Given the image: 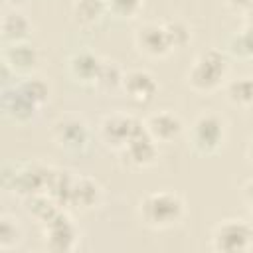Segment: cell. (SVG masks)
<instances>
[{
	"mask_svg": "<svg viewBox=\"0 0 253 253\" xmlns=\"http://www.w3.org/2000/svg\"><path fill=\"white\" fill-rule=\"evenodd\" d=\"M243 26L245 28H253V6H249L243 12Z\"/></svg>",
	"mask_w": 253,
	"mask_h": 253,
	"instance_id": "obj_30",
	"label": "cell"
},
{
	"mask_svg": "<svg viewBox=\"0 0 253 253\" xmlns=\"http://www.w3.org/2000/svg\"><path fill=\"white\" fill-rule=\"evenodd\" d=\"M164 28H166L172 49H184L192 42V32H190L188 24H184L180 20H172V22H166Z\"/></svg>",
	"mask_w": 253,
	"mask_h": 253,
	"instance_id": "obj_27",
	"label": "cell"
},
{
	"mask_svg": "<svg viewBox=\"0 0 253 253\" xmlns=\"http://www.w3.org/2000/svg\"><path fill=\"white\" fill-rule=\"evenodd\" d=\"M225 123L215 113H202L200 117H196L190 128V144L202 156L217 154L225 144Z\"/></svg>",
	"mask_w": 253,
	"mask_h": 253,
	"instance_id": "obj_3",
	"label": "cell"
},
{
	"mask_svg": "<svg viewBox=\"0 0 253 253\" xmlns=\"http://www.w3.org/2000/svg\"><path fill=\"white\" fill-rule=\"evenodd\" d=\"M229 73V59L221 49H206L202 51L192 67L188 69V85L196 93H213L221 87Z\"/></svg>",
	"mask_w": 253,
	"mask_h": 253,
	"instance_id": "obj_2",
	"label": "cell"
},
{
	"mask_svg": "<svg viewBox=\"0 0 253 253\" xmlns=\"http://www.w3.org/2000/svg\"><path fill=\"white\" fill-rule=\"evenodd\" d=\"M227 51L237 59H253V28L243 26V30L233 34L227 42Z\"/></svg>",
	"mask_w": 253,
	"mask_h": 253,
	"instance_id": "obj_24",
	"label": "cell"
},
{
	"mask_svg": "<svg viewBox=\"0 0 253 253\" xmlns=\"http://www.w3.org/2000/svg\"><path fill=\"white\" fill-rule=\"evenodd\" d=\"M43 237H45V247L55 253H65L73 251L79 239V231L69 219V215L63 213V210L53 215L47 223H43Z\"/></svg>",
	"mask_w": 253,
	"mask_h": 253,
	"instance_id": "obj_8",
	"label": "cell"
},
{
	"mask_svg": "<svg viewBox=\"0 0 253 253\" xmlns=\"http://www.w3.org/2000/svg\"><path fill=\"white\" fill-rule=\"evenodd\" d=\"M40 107L30 101L18 85L4 87L2 91V113L6 119H10L16 125H28L36 119Z\"/></svg>",
	"mask_w": 253,
	"mask_h": 253,
	"instance_id": "obj_12",
	"label": "cell"
},
{
	"mask_svg": "<svg viewBox=\"0 0 253 253\" xmlns=\"http://www.w3.org/2000/svg\"><path fill=\"white\" fill-rule=\"evenodd\" d=\"M2 63H6L14 73H32L40 63V53L30 42L4 43Z\"/></svg>",
	"mask_w": 253,
	"mask_h": 253,
	"instance_id": "obj_14",
	"label": "cell"
},
{
	"mask_svg": "<svg viewBox=\"0 0 253 253\" xmlns=\"http://www.w3.org/2000/svg\"><path fill=\"white\" fill-rule=\"evenodd\" d=\"M32 34V22L18 10L6 12L0 22V36L4 43H18V42H28Z\"/></svg>",
	"mask_w": 253,
	"mask_h": 253,
	"instance_id": "obj_18",
	"label": "cell"
},
{
	"mask_svg": "<svg viewBox=\"0 0 253 253\" xmlns=\"http://www.w3.org/2000/svg\"><path fill=\"white\" fill-rule=\"evenodd\" d=\"M134 105H148L158 95V81L146 69H130L125 73L121 89Z\"/></svg>",
	"mask_w": 253,
	"mask_h": 253,
	"instance_id": "obj_10",
	"label": "cell"
},
{
	"mask_svg": "<svg viewBox=\"0 0 253 253\" xmlns=\"http://www.w3.org/2000/svg\"><path fill=\"white\" fill-rule=\"evenodd\" d=\"M47 172H49V166L28 164V166L16 168L14 174H4V182L8 188H12L14 194L22 198H32L36 194L45 192Z\"/></svg>",
	"mask_w": 253,
	"mask_h": 253,
	"instance_id": "obj_7",
	"label": "cell"
},
{
	"mask_svg": "<svg viewBox=\"0 0 253 253\" xmlns=\"http://www.w3.org/2000/svg\"><path fill=\"white\" fill-rule=\"evenodd\" d=\"M18 87H20L22 93H24L30 101H34L38 107H43V105L47 103V99H49V87H47V83H45L42 77L30 75V77H26L24 81H20Z\"/></svg>",
	"mask_w": 253,
	"mask_h": 253,
	"instance_id": "obj_25",
	"label": "cell"
},
{
	"mask_svg": "<svg viewBox=\"0 0 253 253\" xmlns=\"http://www.w3.org/2000/svg\"><path fill=\"white\" fill-rule=\"evenodd\" d=\"M51 136L55 144L67 152H83L89 146L91 130L81 117H61L53 123Z\"/></svg>",
	"mask_w": 253,
	"mask_h": 253,
	"instance_id": "obj_6",
	"label": "cell"
},
{
	"mask_svg": "<svg viewBox=\"0 0 253 253\" xmlns=\"http://www.w3.org/2000/svg\"><path fill=\"white\" fill-rule=\"evenodd\" d=\"M146 132L158 142V144H170L178 140L184 132V121L172 113V111H158L152 113L146 121Z\"/></svg>",
	"mask_w": 253,
	"mask_h": 253,
	"instance_id": "obj_13",
	"label": "cell"
},
{
	"mask_svg": "<svg viewBox=\"0 0 253 253\" xmlns=\"http://www.w3.org/2000/svg\"><path fill=\"white\" fill-rule=\"evenodd\" d=\"M73 182H75V178H71L67 170L49 168L47 180H45V194L51 196L61 208L69 206V196H71Z\"/></svg>",
	"mask_w": 253,
	"mask_h": 253,
	"instance_id": "obj_19",
	"label": "cell"
},
{
	"mask_svg": "<svg viewBox=\"0 0 253 253\" xmlns=\"http://www.w3.org/2000/svg\"><path fill=\"white\" fill-rule=\"evenodd\" d=\"M247 158L253 162V136H251L249 142H247Z\"/></svg>",
	"mask_w": 253,
	"mask_h": 253,
	"instance_id": "obj_31",
	"label": "cell"
},
{
	"mask_svg": "<svg viewBox=\"0 0 253 253\" xmlns=\"http://www.w3.org/2000/svg\"><path fill=\"white\" fill-rule=\"evenodd\" d=\"M134 43L140 53L152 59H162L174 51L164 24H154V22L142 24L134 34Z\"/></svg>",
	"mask_w": 253,
	"mask_h": 253,
	"instance_id": "obj_9",
	"label": "cell"
},
{
	"mask_svg": "<svg viewBox=\"0 0 253 253\" xmlns=\"http://www.w3.org/2000/svg\"><path fill=\"white\" fill-rule=\"evenodd\" d=\"M26 0H6V4H10V6H14V8H18V6H22Z\"/></svg>",
	"mask_w": 253,
	"mask_h": 253,
	"instance_id": "obj_32",
	"label": "cell"
},
{
	"mask_svg": "<svg viewBox=\"0 0 253 253\" xmlns=\"http://www.w3.org/2000/svg\"><path fill=\"white\" fill-rule=\"evenodd\" d=\"M243 202H245L247 210L253 213V178L243 184Z\"/></svg>",
	"mask_w": 253,
	"mask_h": 253,
	"instance_id": "obj_28",
	"label": "cell"
},
{
	"mask_svg": "<svg viewBox=\"0 0 253 253\" xmlns=\"http://www.w3.org/2000/svg\"><path fill=\"white\" fill-rule=\"evenodd\" d=\"M109 14L117 20H132L140 14L144 0H107Z\"/></svg>",
	"mask_w": 253,
	"mask_h": 253,
	"instance_id": "obj_26",
	"label": "cell"
},
{
	"mask_svg": "<svg viewBox=\"0 0 253 253\" xmlns=\"http://www.w3.org/2000/svg\"><path fill=\"white\" fill-rule=\"evenodd\" d=\"M101 63H103V59L99 55L83 49V51H75L69 57L67 69H69V75L73 77V81H77L81 85H95Z\"/></svg>",
	"mask_w": 253,
	"mask_h": 253,
	"instance_id": "obj_15",
	"label": "cell"
},
{
	"mask_svg": "<svg viewBox=\"0 0 253 253\" xmlns=\"http://www.w3.org/2000/svg\"><path fill=\"white\" fill-rule=\"evenodd\" d=\"M227 2V6L231 8V10H235V12H245L249 6H253V0H225Z\"/></svg>",
	"mask_w": 253,
	"mask_h": 253,
	"instance_id": "obj_29",
	"label": "cell"
},
{
	"mask_svg": "<svg viewBox=\"0 0 253 253\" xmlns=\"http://www.w3.org/2000/svg\"><path fill=\"white\" fill-rule=\"evenodd\" d=\"M109 14L107 0H75L71 4V20L77 28L91 30Z\"/></svg>",
	"mask_w": 253,
	"mask_h": 253,
	"instance_id": "obj_16",
	"label": "cell"
},
{
	"mask_svg": "<svg viewBox=\"0 0 253 253\" xmlns=\"http://www.w3.org/2000/svg\"><path fill=\"white\" fill-rule=\"evenodd\" d=\"M123 164L128 168H148L158 158V142L148 134H138L130 138L121 150Z\"/></svg>",
	"mask_w": 253,
	"mask_h": 253,
	"instance_id": "obj_11",
	"label": "cell"
},
{
	"mask_svg": "<svg viewBox=\"0 0 253 253\" xmlns=\"http://www.w3.org/2000/svg\"><path fill=\"white\" fill-rule=\"evenodd\" d=\"M138 217L150 229H170L186 215V204L176 192H150L138 200Z\"/></svg>",
	"mask_w": 253,
	"mask_h": 253,
	"instance_id": "obj_1",
	"label": "cell"
},
{
	"mask_svg": "<svg viewBox=\"0 0 253 253\" xmlns=\"http://www.w3.org/2000/svg\"><path fill=\"white\" fill-rule=\"evenodd\" d=\"M227 101L243 111L253 109V77H237L225 85Z\"/></svg>",
	"mask_w": 253,
	"mask_h": 253,
	"instance_id": "obj_20",
	"label": "cell"
},
{
	"mask_svg": "<svg viewBox=\"0 0 253 253\" xmlns=\"http://www.w3.org/2000/svg\"><path fill=\"white\" fill-rule=\"evenodd\" d=\"M146 132V125L144 121L132 117V115H125V113H113L103 117L101 125H99V138L103 140V144L107 148L113 150H121L130 138L144 134Z\"/></svg>",
	"mask_w": 253,
	"mask_h": 253,
	"instance_id": "obj_4",
	"label": "cell"
},
{
	"mask_svg": "<svg viewBox=\"0 0 253 253\" xmlns=\"http://www.w3.org/2000/svg\"><path fill=\"white\" fill-rule=\"evenodd\" d=\"M123 79H125V71L121 69V65L117 61L103 59L93 87L101 93H115L123 89Z\"/></svg>",
	"mask_w": 253,
	"mask_h": 253,
	"instance_id": "obj_21",
	"label": "cell"
},
{
	"mask_svg": "<svg viewBox=\"0 0 253 253\" xmlns=\"http://www.w3.org/2000/svg\"><path fill=\"white\" fill-rule=\"evenodd\" d=\"M22 237H24V231L20 221L10 213H2L0 215V251H10L18 247Z\"/></svg>",
	"mask_w": 253,
	"mask_h": 253,
	"instance_id": "obj_23",
	"label": "cell"
},
{
	"mask_svg": "<svg viewBox=\"0 0 253 253\" xmlns=\"http://www.w3.org/2000/svg\"><path fill=\"white\" fill-rule=\"evenodd\" d=\"M101 198H103V190L97 180L75 178L71 196H69V206H73L75 210H81V211H89L101 204Z\"/></svg>",
	"mask_w": 253,
	"mask_h": 253,
	"instance_id": "obj_17",
	"label": "cell"
},
{
	"mask_svg": "<svg viewBox=\"0 0 253 253\" xmlns=\"http://www.w3.org/2000/svg\"><path fill=\"white\" fill-rule=\"evenodd\" d=\"M211 247L217 253H245L253 247V225L243 219H223L211 235Z\"/></svg>",
	"mask_w": 253,
	"mask_h": 253,
	"instance_id": "obj_5",
	"label": "cell"
},
{
	"mask_svg": "<svg viewBox=\"0 0 253 253\" xmlns=\"http://www.w3.org/2000/svg\"><path fill=\"white\" fill-rule=\"evenodd\" d=\"M26 202H28V211L40 221V223H47L53 215H57L59 211H61V206L51 198V196H47L45 192H42V194H36V196H32V198H26Z\"/></svg>",
	"mask_w": 253,
	"mask_h": 253,
	"instance_id": "obj_22",
	"label": "cell"
}]
</instances>
